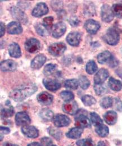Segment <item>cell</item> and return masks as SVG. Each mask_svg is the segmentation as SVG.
I'll return each instance as SVG.
<instances>
[{"instance_id":"38","label":"cell","mask_w":122,"mask_h":146,"mask_svg":"<svg viewBox=\"0 0 122 146\" xmlns=\"http://www.w3.org/2000/svg\"><path fill=\"white\" fill-rule=\"evenodd\" d=\"M78 83L80 87L83 90H87L90 86V82L86 76L82 75L79 78Z\"/></svg>"},{"instance_id":"21","label":"cell","mask_w":122,"mask_h":146,"mask_svg":"<svg viewBox=\"0 0 122 146\" xmlns=\"http://www.w3.org/2000/svg\"><path fill=\"white\" fill-rule=\"evenodd\" d=\"M23 134L29 138H35L39 135V131L37 128L33 126H24L21 128Z\"/></svg>"},{"instance_id":"35","label":"cell","mask_w":122,"mask_h":146,"mask_svg":"<svg viewBox=\"0 0 122 146\" xmlns=\"http://www.w3.org/2000/svg\"><path fill=\"white\" fill-rule=\"evenodd\" d=\"M114 100L110 97H106L103 98L101 101L100 105L104 109H108L111 107L114 103Z\"/></svg>"},{"instance_id":"53","label":"cell","mask_w":122,"mask_h":146,"mask_svg":"<svg viewBox=\"0 0 122 146\" xmlns=\"http://www.w3.org/2000/svg\"><path fill=\"white\" fill-rule=\"evenodd\" d=\"M55 146V145H52V146Z\"/></svg>"},{"instance_id":"32","label":"cell","mask_w":122,"mask_h":146,"mask_svg":"<svg viewBox=\"0 0 122 146\" xmlns=\"http://www.w3.org/2000/svg\"><path fill=\"white\" fill-rule=\"evenodd\" d=\"M95 131L101 137H106L109 133V128L104 124L95 127Z\"/></svg>"},{"instance_id":"15","label":"cell","mask_w":122,"mask_h":146,"mask_svg":"<svg viewBox=\"0 0 122 146\" xmlns=\"http://www.w3.org/2000/svg\"><path fill=\"white\" fill-rule=\"evenodd\" d=\"M1 70L2 72H14L17 68V64L12 60H6L1 62Z\"/></svg>"},{"instance_id":"51","label":"cell","mask_w":122,"mask_h":146,"mask_svg":"<svg viewBox=\"0 0 122 146\" xmlns=\"http://www.w3.org/2000/svg\"><path fill=\"white\" fill-rule=\"evenodd\" d=\"M97 146H106V144L104 142H101H101H99Z\"/></svg>"},{"instance_id":"25","label":"cell","mask_w":122,"mask_h":146,"mask_svg":"<svg viewBox=\"0 0 122 146\" xmlns=\"http://www.w3.org/2000/svg\"><path fill=\"white\" fill-rule=\"evenodd\" d=\"M9 53L14 58H19L21 56V51L19 45L15 42L11 43L9 46Z\"/></svg>"},{"instance_id":"20","label":"cell","mask_w":122,"mask_h":146,"mask_svg":"<svg viewBox=\"0 0 122 146\" xmlns=\"http://www.w3.org/2000/svg\"><path fill=\"white\" fill-rule=\"evenodd\" d=\"M7 32L10 35H19L23 32V28L20 23L12 21L7 25Z\"/></svg>"},{"instance_id":"8","label":"cell","mask_w":122,"mask_h":146,"mask_svg":"<svg viewBox=\"0 0 122 146\" xmlns=\"http://www.w3.org/2000/svg\"><path fill=\"white\" fill-rule=\"evenodd\" d=\"M101 16L103 21L110 23L114 19V14L111 7L107 4H104L101 9Z\"/></svg>"},{"instance_id":"30","label":"cell","mask_w":122,"mask_h":146,"mask_svg":"<svg viewBox=\"0 0 122 146\" xmlns=\"http://www.w3.org/2000/svg\"><path fill=\"white\" fill-rule=\"evenodd\" d=\"M37 33L41 36H46L49 35V29L45 27L43 24L38 23L35 25Z\"/></svg>"},{"instance_id":"24","label":"cell","mask_w":122,"mask_h":146,"mask_svg":"<svg viewBox=\"0 0 122 146\" xmlns=\"http://www.w3.org/2000/svg\"><path fill=\"white\" fill-rule=\"evenodd\" d=\"M117 113L114 111H109L106 112L104 115L105 121L109 125H114L117 121Z\"/></svg>"},{"instance_id":"12","label":"cell","mask_w":122,"mask_h":146,"mask_svg":"<svg viewBox=\"0 0 122 146\" xmlns=\"http://www.w3.org/2000/svg\"><path fill=\"white\" fill-rule=\"evenodd\" d=\"M85 28L87 32L91 35H95L100 28V24L97 21L89 19L85 24Z\"/></svg>"},{"instance_id":"11","label":"cell","mask_w":122,"mask_h":146,"mask_svg":"<svg viewBox=\"0 0 122 146\" xmlns=\"http://www.w3.org/2000/svg\"><path fill=\"white\" fill-rule=\"evenodd\" d=\"M15 123L17 126H27L31 123V119L27 112H19L16 114Z\"/></svg>"},{"instance_id":"3","label":"cell","mask_w":122,"mask_h":146,"mask_svg":"<svg viewBox=\"0 0 122 146\" xmlns=\"http://www.w3.org/2000/svg\"><path fill=\"white\" fill-rule=\"evenodd\" d=\"M67 50V46L63 42L55 43L49 47V52L51 55L59 57L63 55Z\"/></svg>"},{"instance_id":"7","label":"cell","mask_w":122,"mask_h":146,"mask_svg":"<svg viewBox=\"0 0 122 146\" xmlns=\"http://www.w3.org/2000/svg\"><path fill=\"white\" fill-rule=\"evenodd\" d=\"M48 13L49 8L47 5L44 2H39L36 5L33 9L32 15L35 17L39 18L46 15Z\"/></svg>"},{"instance_id":"28","label":"cell","mask_w":122,"mask_h":146,"mask_svg":"<svg viewBox=\"0 0 122 146\" xmlns=\"http://www.w3.org/2000/svg\"><path fill=\"white\" fill-rule=\"evenodd\" d=\"M39 116L45 121H50L53 119L54 113L51 110L43 109L41 110L39 112Z\"/></svg>"},{"instance_id":"41","label":"cell","mask_w":122,"mask_h":146,"mask_svg":"<svg viewBox=\"0 0 122 146\" xmlns=\"http://www.w3.org/2000/svg\"><path fill=\"white\" fill-rule=\"evenodd\" d=\"M94 90L97 95H103L107 92V87L104 84H95Z\"/></svg>"},{"instance_id":"26","label":"cell","mask_w":122,"mask_h":146,"mask_svg":"<svg viewBox=\"0 0 122 146\" xmlns=\"http://www.w3.org/2000/svg\"><path fill=\"white\" fill-rule=\"evenodd\" d=\"M83 131V128L79 127L71 128L69 131L66 134V136L70 139H77L79 138Z\"/></svg>"},{"instance_id":"5","label":"cell","mask_w":122,"mask_h":146,"mask_svg":"<svg viewBox=\"0 0 122 146\" xmlns=\"http://www.w3.org/2000/svg\"><path fill=\"white\" fill-rule=\"evenodd\" d=\"M10 13L13 17L19 22L27 24L28 23V17L27 15L19 8L15 6H13L10 9Z\"/></svg>"},{"instance_id":"22","label":"cell","mask_w":122,"mask_h":146,"mask_svg":"<svg viewBox=\"0 0 122 146\" xmlns=\"http://www.w3.org/2000/svg\"><path fill=\"white\" fill-rule=\"evenodd\" d=\"M114 58L112 54L108 51H104L97 56V61L100 64L108 63L109 65Z\"/></svg>"},{"instance_id":"49","label":"cell","mask_w":122,"mask_h":146,"mask_svg":"<svg viewBox=\"0 0 122 146\" xmlns=\"http://www.w3.org/2000/svg\"><path fill=\"white\" fill-rule=\"evenodd\" d=\"M5 32V27L3 23L1 22V37L4 36Z\"/></svg>"},{"instance_id":"29","label":"cell","mask_w":122,"mask_h":146,"mask_svg":"<svg viewBox=\"0 0 122 146\" xmlns=\"http://www.w3.org/2000/svg\"><path fill=\"white\" fill-rule=\"evenodd\" d=\"M43 74L47 76L57 74V65L53 64H49L46 65L43 69Z\"/></svg>"},{"instance_id":"6","label":"cell","mask_w":122,"mask_h":146,"mask_svg":"<svg viewBox=\"0 0 122 146\" xmlns=\"http://www.w3.org/2000/svg\"><path fill=\"white\" fill-rule=\"evenodd\" d=\"M75 117V125L77 127L81 128H90L91 123L86 115L77 112Z\"/></svg>"},{"instance_id":"16","label":"cell","mask_w":122,"mask_h":146,"mask_svg":"<svg viewBox=\"0 0 122 146\" xmlns=\"http://www.w3.org/2000/svg\"><path fill=\"white\" fill-rule=\"evenodd\" d=\"M81 38L82 36L80 33L78 32H73L68 34L66 38V39L67 42L70 46L76 47L79 46L81 40Z\"/></svg>"},{"instance_id":"17","label":"cell","mask_w":122,"mask_h":146,"mask_svg":"<svg viewBox=\"0 0 122 146\" xmlns=\"http://www.w3.org/2000/svg\"><path fill=\"white\" fill-rule=\"evenodd\" d=\"M46 61V57L43 54L37 55L32 60L31 66L33 69L38 70L42 67Z\"/></svg>"},{"instance_id":"18","label":"cell","mask_w":122,"mask_h":146,"mask_svg":"<svg viewBox=\"0 0 122 146\" xmlns=\"http://www.w3.org/2000/svg\"><path fill=\"white\" fill-rule=\"evenodd\" d=\"M43 84L45 88L50 91H56L61 86V84L57 80L51 79H43Z\"/></svg>"},{"instance_id":"52","label":"cell","mask_w":122,"mask_h":146,"mask_svg":"<svg viewBox=\"0 0 122 146\" xmlns=\"http://www.w3.org/2000/svg\"><path fill=\"white\" fill-rule=\"evenodd\" d=\"M13 146H17V145H13Z\"/></svg>"},{"instance_id":"36","label":"cell","mask_w":122,"mask_h":146,"mask_svg":"<svg viewBox=\"0 0 122 146\" xmlns=\"http://www.w3.org/2000/svg\"><path fill=\"white\" fill-rule=\"evenodd\" d=\"M82 101L86 106H91L96 103V99L92 96L85 95L82 97Z\"/></svg>"},{"instance_id":"9","label":"cell","mask_w":122,"mask_h":146,"mask_svg":"<svg viewBox=\"0 0 122 146\" xmlns=\"http://www.w3.org/2000/svg\"><path fill=\"white\" fill-rule=\"evenodd\" d=\"M53 124L57 128L68 126L70 123L69 117L65 115L57 114L53 118Z\"/></svg>"},{"instance_id":"43","label":"cell","mask_w":122,"mask_h":146,"mask_svg":"<svg viewBox=\"0 0 122 146\" xmlns=\"http://www.w3.org/2000/svg\"><path fill=\"white\" fill-rule=\"evenodd\" d=\"M53 21V18L52 17H46L43 19V24L48 29L51 28L52 27V24Z\"/></svg>"},{"instance_id":"40","label":"cell","mask_w":122,"mask_h":146,"mask_svg":"<svg viewBox=\"0 0 122 146\" xmlns=\"http://www.w3.org/2000/svg\"><path fill=\"white\" fill-rule=\"evenodd\" d=\"M48 131L49 132V134L55 139L57 140L60 139L62 136V133L59 130L53 127H50L48 129Z\"/></svg>"},{"instance_id":"19","label":"cell","mask_w":122,"mask_h":146,"mask_svg":"<svg viewBox=\"0 0 122 146\" xmlns=\"http://www.w3.org/2000/svg\"><path fill=\"white\" fill-rule=\"evenodd\" d=\"M109 75L108 71L102 68L100 69L94 76V83L95 84H102L107 79Z\"/></svg>"},{"instance_id":"33","label":"cell","mask_w":122,"mask_h":146,"mask_svg":"<svg viewBox=\"0 0 122 146\" xmlns=\"http://www.w3.org/2000/svg\"><path fill=\"white\" fill-rule=\"evenodd\" d=\"M91 120L93 125L96 127L103 124V121L100 116L96 112H91L90 113Z\"/></svg>"},{"instance_id":"37","label":"cell","mask_w":122,"mask_h":146,"mask_svg":"<svg viewBox=\"0 0 122 146\" xmlns=\"http://www.w3.org/2000/svg\"><path fill=\"white\" fill-rule=\"evenodd\" d=\"M111 9L114 15L122 19V3L114 4Z\"/></svg>"},{"instance_id":"44","label":"cell","mask_w":122,"mask_h":146,"mask_svg":"<svg viewBox=\"0 0 122 146\" xmlns=\"http://www.w3.org/2000/svg\"><path fill=\"white\" fill-rule=\"evenodd\" d=\"M51 6L53 10L56 11H61V9L63 6L62 1H51Z\"/></svg>"},{"instance_id":"39","label":"cell","mask_w":122,"mask_h":146,"mask_svg":"<svg viewBox=\"0 0 122 146\" xmlns=\"http://www.w3.org/2000/svg\"><path fill=\"white\" fill-rule=\"evenodd\" d=\"M60 96L65 102L71 101L74 98V94L71 92L68 91L61 92L60 94Z\"/></svg>"},{"instance_id":"4","label":"cell","mask_w":122,"mask_h":146,"mask_svg":"<svg viewBox=\"0 0 122 146\" xmlns=\"http://www.w3.org/2000/svg\"><path fill=\"white\" fill-rule=\"evenodd\" d=\"M24 47L27 51L33 54L39 50L41 44L40 42L37 39L31 38L26 40L24 44Z\"/></svg>"},{"instance_id":"42","label":"cell","mask_w":122,"mask_h":146,"mask_svg":"<svg viewBox=\"0 0 122 146\" xmlns=\"http://www.w3.org/2000/svg\"><path fill=\"white\" fill-rule=\"evenodd\" d=\"M78 146H95V143L91 139L87 138L79 140L76 143Z\"/></svg>"},{"instance_id":"1","label":"cell","mask_w":122,"mask_h":146,"mask_svg":"<svg viewBox=\"0 0 122 146\" xmlns=\"http://www.w3.org/2000/svg\"><path fill=\"white\" fill-rule=\"evenodd\" d=\"M37 91V87L33 83L21 86L13 90L9 97L16 102H21L33 94Z\"/></svg>"},{"instance_id":"48","label":"cell","mask_w":122,"mask_h":146,"mask_svg":"<svg viewBox=\"0 0 122 146\" xmlns=\"http://www.w3.org/2000/svg\"><path fill=\"white\" fill-rule=\"evenodd\" d=\"M0 130H1V135L8 134L10 132V130L9 128L5 127H1Z\"/></svg>"},{"instance_id":"50","label":"cell","mask_w":122,"mask_h":146,"mask_svg":"<svg viewBox=\"0 0 122 146\" xmlns=\"http://www.w3.org/2000/svg\"><path fill=\"white\" fill-rule=\"evenodd\" d=\"M28 146H42V145L41 144H39V143H37V142H33V143H30L29 144Z\"/></svg>"},{"instance_id":"10","label":"cell","mask_w":122,"mask_h":146,"mask_svg":"<svg viewBox=\"0 0 122 146\" xmlns=\"http://www.w3.org/2000/svg\"><path fill=\"white\" fill-rule=\"evenodd\" d=\"M67 30V27L64 23L60 21L55 24L52 28V35L55 38H59L63 36Z\"/></svg>"},{"instance_id":"34","label":"cell","mask_w":122,"mask_h":146,"mask_svg":"<svg viewBox=\"0 0 122 146\" xmlns=\"http://www.w3.org/2000/svg\"><path fill=\"white\" fill-rule=\"evenodd\" d=\"M97 66L94 61L90 60L87 62L86 66V70L88 74L92 75L97 70Z\"/></svg>"},{"instance_id":"23","label":"cell","mask_w":122,"mask_h":146,"mask_svg":"<svg viewBox=\"0 0 122 146\" xmlns=\"http://www.w3.org/2000/svg\"><path fill=\"white\" fill-rule=\"evenodd\" d=\"M5 108L1 107V116L2 118H8L11 117L14 113V109L12 105H10L9 101H6Z\"/></svg>"},{"instance_id":"27","label":"cell","mask_w":122,"mask_h":146,"mask_svg":"<svg viewBox=\"0 0 122 146\" xmlns=\"http://www.w3.org/2000/svg\"><path fill=\"white\" fill-rule=\"evenodd\" d=\"M108 84L110 88L114 91H120L122 89V82L113 77L110 78L108 82Z\"/></svg>"},{"instance_id":"13","label":"cell","mask_w":122,"mask_h":146,"mask_svg":"<svg viewBox=\"0 0 122 146\" xmlns=\"http://www.w3.org/2000/svg\"><path fill=\"white\" fill-rule=\"evenodd\" d=\"M63 111L70 115H74L78 112V106L76 101L65 102L62 107Z\"/></svg>"},{"instance_id":"31","label":"cell","mask_w":122,"mask_h":146,"mask_svg":"<svg viewBox=\"0 0 122 146\" xmlns=\"http://www.w3.org/2000/svg\"><path fill=\"white\" fill-rule=\"evenodd\" d=\"M79 86L78 81L77 79H68L64 82V86L66 88L71 90H76Z\"/></svg>"},{"instance_id":"46","label":"cell","mask_w":122,"mask_h":146,"mask_svg":"<svg viewBox=\"0 0 122 146\" xmlns=\"http://www.w3.org/2000/svg\"><path fill=\"white\" fill-rule=\"evenodd\" d=\"M68 21H69L70 24L73 27L78 26V25L79 23V20L76 17H71L68 20Z\"/></svg>"},{"instance_id":"14","label":"cell","mask_w":122,"mask_h":146,"mask_svg":"<svg viewBox=\"0 0 122 146\" xmlns=\"http://www.w3.org/2000/svg\"><path fill=\"white\" fill-rule=\"evenodd\" d=\"M37 99L42 105L48 106L52 104L53 97L47 92H42L37 95Z\"/></svg>"},{"instance_id":"2","label":"cell","mask_w":122,"mask_h":146,"mask_svg":"<svg viewBox=\"0 0 122 146\" xmlns=\"http://www.w3.org/2000/svg\"><path fill=\"white\" fill-rule=\"evenodd\" d=\"M103 39L107 44L110 46H115L120 39L119 33L116 28H110L103 36Z\"/></svg>"},{"instance_id":"47","label":"cell","mask_w":122,"mask_h":146,"mask_svg":"<svg viewBox=\"0 0 122 146\" xmlns=\"http://www.w3.org/2000/svg\"><path fill=\"white\" fill-rule=\"evenodd\" d=\"M115 109L119 111L122 110V102L118 98H114Z\"/></svg>"},{"instance_id":"54","label":"cell","mask_w":122,"mask_h":146,"mask_svg":"<svg viewBox=\"0 0 122 146\" xmlns=\"http://www.w3.org/2000/svg\"></svg>"},{"instance_id":"45","label":"cell","mask_w":122,"mask_h":146,"mask_svg":"<svg viewBox=\"0 0 122 146\" xmlns=\"http://www.w3.org/2000/svg\"><path fill=\"white\" fill-rule=\"evenodd\" d=\"M52 144V139L50 138L44 137L41 140V145L42 146H51Z\"/></svg>"}]
</instances>
